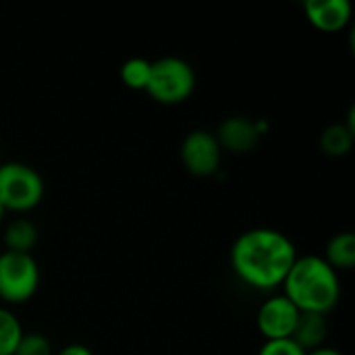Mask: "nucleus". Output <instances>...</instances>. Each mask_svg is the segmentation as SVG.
<instances>
[{"mask_svg":"<svg viewBox=\"0 0 355 355\" xmlns=\"http://www.w3.org/2000/svg\"><path fill=\"white\" fill-rule=\"evenodd\" d=\"M297 256V248L289 235L277 229L256 227L243 231L233 241L229 264L241 285L260 293H272L283 287Z\"/></svg>","mask_w":355,"mask_h":355,"instance_id":"1","label":"nucleus"},{"mask_svg":"<svg viewBox=\"0 0 355 355\" xmlns=\"http://www.w3.org/2000/svg\"><path fill=\"white\" fill-rule=\"evenodd\" d=\"M281 289L302 314L327 316L341 302V275L318 254L297 256Z\"/></svg>","mask_w":355,"mask_h":355,"instance_id":"2","label":"nucleus"},{"mask_svg":"<svg viewBox=\"0 0 355 355\" xmlns=\"http://www.w3.org/2000/svg\"><path fill=\"white\" fill-rule=\"evenodd\" d=\"M44 193V177L33 166L19 160L0 164V204L4 212L23 216L42 204Z\"/></svg>","mask_w":355,"mask_h":355,"instance_id":"3","label":"nucleus"},{"mask_svg":"<svg viewBox=\"0 0 355 355\" xmlns=\"http://www.w3.org/2000/svg\"><path fill=\"white\" fill-rule=\"evenodd\" d=\"M198 77L193 67L179 56H162L152 60V73L146 94L164 106L183 104L191 98Z\"/></svg>","mask_w":355,"mask_h":355,"instance_id":"4","label":"nucleus"},{"mask_svg":"<svg viewBox=\"0 0 355 355\" xmlns=\"http://www.w3.org/2000/svg\"><path fill=\"white\" fill-rule=\"evenodd\" d=\"M40 266L31 254L0 252V302L2 306L27 304L40 289Z\"/></svg>","mask_w":355,"mask_h":355,"instance_id":"5","label":"nucleus"},{"mask_svg":"<svg viewBox=\"0 0 355 355\" xmlns=\"http://www.w3.org/2000/svg\"><path fill=\"white\" fill-rule=\"evenodd\" d=\"M223 150L212 131L196 129L189 131L179 148V158L183 168L193 177H212L220 171Z\"/></svg>","mask_w":355,"mask_h":355,"instance_id":"6","label":"nucleus"},{"mask_svg":"<svg viewBox=\"0 0 355 355\" xmlns=\"http://www.w3.org/2000/svg\"><path fill=\"white\" fill-rule=\"evenodd\" d=\"M300 310L283 295H268L256 312V329L264 337V341L291 339L300 320Z\"/></svg>","mask_w":355,"mask_h":355,"instance_id":"7","label":"nucleus"},{"mask_svg":"<svg viewBox=\"0 0 355 355\" xmlns=\"http://www.w3.org/2000/svg\"><path fill=\"white\" fill-rule=\"evenodd\" d=\"M212 133L223 154H235V156L254 152L262 139V135L256 129V123L248 116H229Z\"/></svg>","mask_w":355,"mask_h":355,"instance_id":"8","label":"nucleus"},{"mask_svg":"<svg viewBox=\"0 0 355 355\" xmlns=\"http://www.w3.org/2000/svg\"><path fill=\"white\" fill-rule=\"evenodd\" d=\"M304 12L308 23L322 33H339L352 21V4L347 0H306Z\"/></svg>","mask_w":355,"mask_h":355,"instance_id":"9","label":"nucleus"},{"mask_svg":"<svg viewBox=\"0 0 355 355\" xmlns=\"http://www.w3.org/2000/svg\"><path fill=\"white\" fill-rule=\"evenodd\" d=\"M40 241V231L33 220L27 216H15L2 229V243L6 252L15 254H31V250Z\"/></svg>","mask_w":355,"mask_h":355,"instance_id":"10","label":"nucleus"},{"mask_svg":"<svg viewBox=\"0 0 355 355\" xmlns=\"http://www.w3.org/2000/svg\"><path fill=\"white\" fill-rule=\"evenodd\" d=\"M329 320L322 314H300L297 327L293 331V341L308 354L327 345Z\"/></svg>","mask_w":355,"mask_h":355,"instance_id":"11","label":"nucleus"},{"mask_svg":"<svg viewBox=\"0 0 355 355\" xmlns=\"http://www.w3.org/2000/svg\"><path fill=\"white\" fill-rule=\"evenodd\" d=\"M324 262L337 270L339 275L341 272H347L355 266V235L352 231H341V233H335L327 248H324Z\"/></svg>","mask_w":355,"mask_h":355,"instance_id":"12","label":"nucleus"},{"mask_svg":"<svg viewBox=\"0 0 355 355\" xmlns=\"http://www.w3.org/2000/svg\"><path fill=\"white\" fill-rule=\"evenodd\" d=\"M354 139L355 135L343 123H333L320 133V150L331 158H343L354 150Z\"/></svg>","mask_w":355,"mask_h":355,"instance_id":"13","label":"nucleus"},{"mask_svg":"<svg viewBox=\"0 0 355 355\" xmlns=\"http://www.w3.org/2000/svg\"><path fill=\"white\" fill-rule=\"evenodd\" d=\"M23 335L25 331L19 316L10 308L0 306V355H15Z\"/></svg>","mask_w":355,"mask_h":355,"instance_id":"14","label":"nucleus"},{"mask_svg":"<svg viewBox=\"0 0 355 355\" xmlns=\"http://www.w3.org/2000/svg\"><path fill=\"white\" fill-rule=\"evenodd\" d=\"M150 73H152V60L139 58V56L125 60L121 64V71H119L123 85L129 89H135V92H146L148 81H150Z\"/></svg>","mask_w":355,"mask_h":355,"instance_id":"15","label":"nucleus"},{"mask_svg":"<svg viewBox=\"0 0 355 355\" xmlns=\"http://www.w3.org/2000/svg\"><path fill=\"white\" fill-rule=\"evenodd\" d=\"M15 355H54V347L46 335L25 333L15 349Z\"/></svg>","mask_w":355,"mask_h":355,"instance_id":"16","label":"nucleus"},{"mask_svg":"<svg viewBox=\"0 0 355 355\" xmlns=\"http://www.w3.org/2000/svg\"><path fill=\"white\" fill-rule=\"evenodd\" d=\"M256 355H308L293 339L264 341Z\"/></svg>","mask_w":355,"mask_h":355,"instance_id":"17","label":"nucleus"},{"mask_svg":"<svg viewBox=\"0 0 355 355\" xmlns=\"http://www.w3.org/2000/svg\"><path fill=\"white\" fill-rule=\"evenodd\" d=\"M54 355H94V352L87 345L81 343H69L64 347H60L58 352H54Z\"/></svg>","mask_w":355,"mask_h":355,"instance_id":"18","label":"nucleus"},{"mask_svg":"<svg viewBox=\"0 0 355 355\" xmlns=\"http://www.w3.org/2000/svg\"><path fill=\"white\" fill-rule=\"evenodd\" d=\"M308 355H345V354H341V352H339V349H335V347H329V345H324V347H320V349L308 352Z\"/></svg>","mask_w":355,"mask_h":355,"instance_id":"19","label":"nucleus"},{"mask_svg":"<svg viewBox=\"0 0 355 355\" xmlns=\"http://www.w3.org/2000/svg\"><path fill=\"white\" fill-rule=\"evenodd\" d=\"M4 214H6V212H4V208H2V204H0V225H2V220H4Z\"/></svg>","mask_w":355,"mask_h":355,"instance_id":"20","label":"nucleus"},{"mask_svg":"<svg viewBox=\"0 0 355 355\" xmlns=\"http://www.w3.org/2000/svg\"><path fill=\"white\" fill-rule=\"evenodd\" d=\"M2 162H4V160H2V154H0V164H2Z\"/></svg>","mask_w":355,"mask_h":355,"instance_id":"21","label":"nucleus"}]
</instances>
